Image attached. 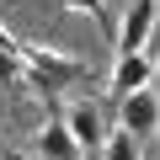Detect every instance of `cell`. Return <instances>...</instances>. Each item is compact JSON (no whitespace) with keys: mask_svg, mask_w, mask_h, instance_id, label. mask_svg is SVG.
<instances>
[{"mask_svg":"<svg viewBox=\"0 0 160 160\" xmlns=\"http://www.w3.org/2000/svg\"><path fill=\"white\" fill-rule=\"evenodd\" d=\"M16 53H22V86L32 91V96H43V102H53V96H64L80 75H86V64H80L75 53H59V48H38V43H16Z\"/></svg>","mask_w":160,"mask_h":160,"instance_id":"1","label":"cell"},{"mask_svg":"<svg viewBox=\"0 0 160 160\" xmlns=\"http://www.w3.org/2000/svg\"><path fill=\"white\" fill-rule=\"evenodd\" d=\"M160 22V0H128V11L118 22V53H144Z\"/></svg>","mask_w":160,"mask_h":160,"instance_id":"2","label":"cell"},{"mask_svg":"<svg viewBox=\"0 0 160 160\" xmlns=\"http://www.w3.org/2000/svg\"><path fill=\"white\" fill-rule=\"evenodd\" d=\"M118 128H123V133H133L139 144H144L149 133H160V91L149 86V91L123 96V102H118Z\"/></svg>","mask_w":160,"mask_h":160,"instance_id":"3","label":"cell"},{"mask_svg":"<svg viewBox=\"0 0 160 160\" xmlns=\"http://www.w3.org/2000/svg\"><path fill=\"white\" fill-rule=\"evenodd\" d=\"M155 75H160V64H155L149 53H118L107 91H112V102H123V96H133V91H149Z\"/></svg>","mask_w":160,"mask_h":160,"instance_id":"4","label":"cell"},{"mask_svg":"<svg viewBox=\"0 0 160 160\" xmlns=\"http://www.w3.org/2000/svg\"><path fill=\"white\" fill-rule=\"evenodd\" d=\"M64 128H69V139L80 144V155H91V149H102V144H107V118H102V107H96V102H69Z\"/></svg>","mask_w":160,"mask_h":160,"instance_id":"5","label":"cell"},{"mask_svg":"<svg viewBox=\"0 0 160 160\" xmlns=\"http://www.w3.org/2000/svg\"><path fill=\"white\" fill-rule=\"evenodd\" d=\"M32 155H38V160H80V144L69 139L64 118H48V123L38 128V144H32Z\"/></svg>","mask_w":160,"mask_h":160,"instance_id":"6","label":"cell"},{"mask_svg":"<svg viewBox=\"0 0 160 160\" xmlns=\"http://www.w3.org/2000/svg\"><path fill=\"white\" fill-rule=\"evenodd\" d=\"M102 160H144V144H139L133 133L112 128V133H107V144H102Z\"/></svg>","mask_w":160,"mask_h":160,"instance_id":"7","label":"cell"},{"mask_svg":"<svg viewBox=\"0 0 160 160\" xmlns=\"http://www.w3.org/2000/svg\"><path fill=\"white\" fill-rule=\"evenodd\" d=\"M0 86H22V53L0 48Z\"/></svg>","mask_w":160,"mask_h":160,"instance_id":"8","label":"cell"},{"mask_svg":"<svg viewBox=\"0 0 160 160\" xmlns=\"http://www.w3.org/2000/svg\"><path fill=\"white\" fill-rule=\"evenodd\" d=\"M64 11H75V16H102V0H59Z\"/></svg>","mask_w":160,"mask_h":160,"instance_id":"9","label":"cell"},{"mask_svg":"<svg viewBox=\"0 0 160 160\" xmlns=\"http://www.w3.org/2000/svg\"><path fill=\"white\" fill-rule=\"evenodd\" d=\"M0 160H32V155H22V149H11L6 139H0Z\"/></svg>","mask_w":160,"mask_h":160,"instance_id":"10","label":"cell"},{"mask_svg":"<svg viewBox=\"0 0 160 160\" xmlns=\"http://www.w3.org/2000/svg\"><path fill=\"white\" fill-rule=\"evenodd\" d=\"M0 48H16V38H11V27L0 22Z\"/></svg>","mask_w":160,"mask_h":160,"instance_id":"11","label":"cell"}]
</instances>
